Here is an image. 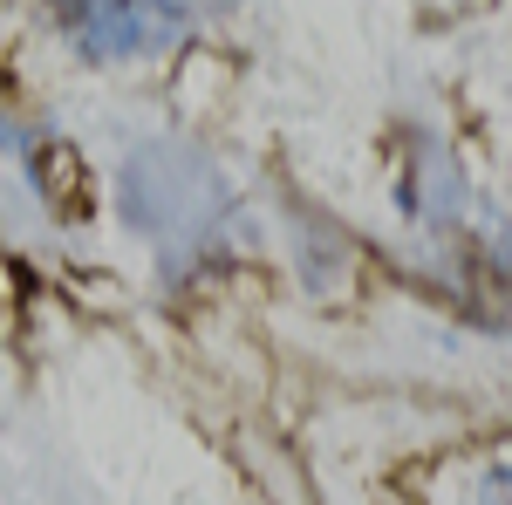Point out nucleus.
<instances>
[{"label": "nucleus", "instance_id": "nucleus-1", "mask_svg": "<svg viewBox=\"0 0 512 505\" xmlns=\"http://www.w3.org/2000/svg\"><path fill=\"white\" fill-rule=\"evenodd\" d=\"M69 21H76V41L89 55H144L185 28L178 0H82Z\"/></svg>", "mask_w": 512, "mask_h": 505}, {"label": "nucleus", "instance_id": "nucleus-2", "mask_svg": "<svg viewBox=\"0 0 512 505\" xmlns=\"http://www.w3.org/2000/svg\"><path fill=\"white\" fill-rule=\"evenodd\" d=\"M478 505H512V471H492L485 492H478Z\"/></svg>", "mask_w": 512, "mask_h": 505}]
</instances>
